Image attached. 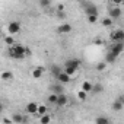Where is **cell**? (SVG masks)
Returning <instances> with one entry per match:
<instances>
[{
	"mask_svg": "<svg viewBox=\"0 0 124 124\" xmlns=\"http://www.w3.org/2000/svg\"><path fill=\"white\" fill-rule=\"evenodd\" d=\"M31 54V51H29V48H26L25 45H21V44H13V45H10V48H9V55L12 57V58H16V60H22V58H25L26 55H29Z\"/></svg>",
	"mask_w": 124,
	"mask_h": 124,
	"instance_id": "1",
	"label": "cell"
},
{
	"mask_svg": "<svg viewBox=\"0 0 124 124\" xmlns=\"http://www.w3.org/2000/svg\"><path fill=\"white\" fill-rule=\"evenodd\" d=\"M109 38H111L112 42H123L124 41V31L123 29H115V31L111 32Z\"/></svg>",
	"mask_w": 124,
	"mask_h": 124,
	"instance_id": "2",
	"label": "cell"
},
{
	"mask_svg": "<svg viewBox=\"0 0 124 124\" xmlns=\"http://www.w3.org/2000/svg\"><path fill=\"white\" fill-rule=\"evenodd\" d=\"M109 51H111L114 55H117V57H118V55L124 51V42H112V45H111Z\"/></svg>",
	"mask_w": 124,
	"mask_h": 124,
	"instance_id": "3",
	"label": "cell"
},
{
	"mask_svg": "<svg viewBox=\"0 0 124 124\" xmlns=\"http://www.w3.org/2000/svg\"><path fill=\"white\" fill-rule=\"evenodd\" d=\"M8 31H9V34H10V35L19 34V32H21V23H19V22H16V21L10 22V23H9V26H8Z\"/></svg>",
	"mask_w": 124,
	"mask_h": 124,
	"instance_id": "4",
	"label": "cell"
},
{
	"mask_svg": "<svg viewBox=\"0 0 124 124\" xmlns=\"http://www.w3.org/2000/svg\"><path fill=\"white\" fill-rule=\"evenodd\" d=\"M64 67H70V69L78 70L80 67V60L79 58H70V60H67L66 63H64Z\"/></svg>",
	"mask_w": 124,
	"mask_h": 124,
	"instance_id": "5",
	"label": "cell"
},
{
	"mask_svg": "<svg viewBox=\"0 0 124 124\" xmlns=\"http://www.w3.org/2000/svg\"><path fill=\"white\" fill-rule=\"evenodd\" d=\"M55 78H57V80H58L60 83H63V85H66V83H69V82H70V79H72V76H70L69 73H66L64 70H63V72H61V73H58V75H57Z\"/></svg>",
	"mask_w": 124,
	"mask_h": 124,
	"instance_id": "6",
	"label": "cell"
},
{
	"mask_svg": "<svg viewBox=\"0 0 124 124\" xmlns=\"http://www.w3.org/2000/svg\"><path fill=\"white\" fill-rule=\"evenodd\" d=\"M73 29V26L70 23H61L57 26V34H70Z\"/></svg>",
	"mask_w": 124,
	"mask_h": 124,
	"instance_id": "7",
	"label": "cell"
},
{
	"mask_svg": "<svg viewBox=\"0 0 124 124\" xmlns=\"http://www.w3.org/2000/svg\"><path fill=\"white\" fill-rule=\"evenodd\" d=\"M38 107H39V105H38L37 102H34V101H32V102H28V104H26L25 109H26V112H28V114L35 115V114H38Z\"/></svg>",
	"mask_w": 124,
	"mask_h": 124,
	"instance_id": "8",
	"label": "cell"
},
{
	"mask_svg": "<svg viewBox=\"0 0 124 124\" xmlns=\"http://www.w3.org/2000/svg\"><path fill=\"white\" fill-rule=\"evenodd\" d=\"M120 16H121V9H120L117 5L109 9V18H111V19H118Z\"/></svg>",
	"mask_w": 124,
	"mask_h": 124,
	"instance_id": "9",
	"label": "cell"
},
{
	"mask_svg": "<svg viewBox=\"0 0 124 124\" xmlns=\"http://www.w3.org/2000/svg\"><path fill=\"white\" fill-rule=\"evenodd\" d=\"M67 96L64 95V93H58V98H57V105L58 107H64L66 104H67Z\"/></svg>",
	"mask_w": 124,
	"mask_h": 124,
	"instance_id": "10",
	"label": "cell"
},
{
	"mask_svg": "<svg viewBox=\"0 0 124 124\" xmlns=\"http://www.w3.org/2000/svg\"><path fill=\"white\" fill-rule=\"evenodd\" d=\"M42 73H44V69L42 67H35L32 70V78L34 79H41L42 78Z\"/></svg>",
	"mask_w": 124,
	"mask_h": 124,
	"instance_id": "11",
	"label": "cell"
},
{
	"mask_svg": "<svg viewBox=\"0 0 124 124\" xmlns=\"http://www.w3.org/2000/svg\"><path fill=\"white\" fill-rule=\"evenodd\" d=\"M12 121L13 123H16V124H21V123H26V118L23 117V115H21V114H13V117H12Z\"/></svg>",
	"mask_w": 124,
	"mask_h": 124,
	"instance_id": "12",
	"label": "cell"
},
{
	"mask_svg": "<svg viewBox=\"0 0 124 124\" xmlns=\"http://www.w3.org/2000/svg\"><path fill=\"white\" fill-rule=\"evenodd\" d=\"M123 105H124L123 99H118V101H114V102H112L111 108H112L114 111H121V109H123Z\"/></svg>",
	"mask_w": 124,
	"mask_h": 124,
	"instance_id": "13",
	"label": "cell"
},
{
	"mask_svg": "<svg viewBox=\"0 0 124 124\" xmlns=\"http://www.w3.org/2000/svg\"><path fill=\"white\" fill-rule=\"evenodd\" d=\"M92 86H93V85H92V83H91L89 80H85V82L82 83L80 89H83L85 92H88V93H89V92H92Z\"/></svg>",
	"mask_w": 124,
	"mask_h": 124,
	"instance_id": "14",
	"label": "cell"
},
{
	"mask_svg": "<svg viewBox=\"0 0 124 124\" xmlns=\"http://www.w3.org/2000/svg\"><path fill=\"white\" fill-rule=\"evenodd\" d=\"M85 10H86V15H98V9L95 5H89Z\"/></svg>",
	"mask_w": 124,
	"mask_h": 124,
	"instance_id": "15",
	"label": "cell"
},
{
	"mask_svg": "<svg viewBox=\"0 0 124 124\" xmlns=\"http://www.w3.org/2000/svg\"><path fill=\"white\" fill-rule=\"evenodd\" d=\"M57 98H58V93L53 92L51 95H48L47 101H48V104H54V105H57Z\"/></svg>",
	"mask_w": 124,
	"mask_h": 124,
	"instance_id": "16",
	"label": "cell"
},
{
	"mask_svg": "<svg viewBox=\"0 0 124 124\" xmlns=\"http://www.w3.org/2000/svg\"><path fill=\"white\" fill-rule=\"evenodd\" d=\"M102 91H104L102 83H93V86H92V92L93 93H101Z\"/></svg>",
	"mask_w": 124,
	"mask_h": 124,
	"instance_id": "17",
	"label": "cell"
},
{
	"mask_svg": "<svg viewBox=\"0 0 124 124\" xmlns=\"http://www.w3.org/2000/svg\"><path fill=\"white\" fill-rule=\"evenodd\" d=\"M13 79V73L12 72H3L2 73V80L8 82V80H12Z\"/></svg>",
	"mask_w": 124,
	"mask_h": 124,
	"instance_id": "18",
	"label": "cell"
},
{
	"mask_svg": "<svg viewBox=\"0 0 124 124\" xmlns=\"http://www.w3.org/2000/svg\"><path fill=\"white\" fill-rule=\"evenodd\" d=\"M115 60H117V55H114L111 51H108V54H107V57H105V61L109 64V63H114Z\"/></svg>",
	"mask_w": 124,
	"mask_h": 124,
	"instance_id": "19",
	"label": "cell"
},
{
	"mask_svg": "<svg viewBox=\"0 0 124 124\" xmlns=\"http://www.w3.org/2000/svg\"><path fill=\"white\" fill-rule=\"evenodd\" d=\"M112 22H114V19H111V18H105V19H102V21H101L102 26H105V28H109V26L112 25Z\"/></svg>",
	"mask_w": 124,
	"mask_h": 124,
	"instance_id": "20",
	"label": "cell"
},
{
	"mask_svg": "<svg viewBox=\"0 0 124 124\" xmlns=\"http://www.w3.org/2000/svg\"><path fill=\"white\" fill-rule=\"evenodd\" d=\"M95 123L96 124H108L109 118L108 117H98V118H95Z\"/></svg>",
	"mask_w": 124,
	"mask_h": 124,
	"instance_id": "21",
	"label": "cell"
},
{
	"mask_svg": "<svg viewBox=\"0 0 124 124\" xmlns=\"http://www.w3.org/2000/svg\"><path fill=\"white\" fill-rule=\"evenodd\" d=\"M78 98H79V101H86V98H88V92H85L83 89H80V91L78 92Z\"/></svg>",
	"mask_w": 124,
	"mask_h": 124,
	"instance_id": "22",
	"label": "cell"
},
{
	"mask_svg": "<svg viewBox=\"0 0 124 124\" xmlns=\"http://www.w3.org/2000/svg\"><path fill=\"white\" fill-rule=\"evenodd\" d=\"M107 64H108L107 61H99V63L96 64V70H98V72H104V70L107 69Z\"/></svg>",
	"mask_w": 124,
	"mask_h": 124,
	"instance_id": "23",
	"label": "cell"
},
{
	"mask_svg": "<svg viewBox=\"0 0 124 124\" xmlns=\"http://www.w3.org/2000/svg\"><path fill=\"white\" fill-rule=\"evenodd\" d=\"M50 121H51V118H50L48 114H42L41 118H39V123H42V124H48Z\"/></svg>",
	"mask_w": 124,
	"mask_h": 124,
	"instance_id": "24",
	"label": "cell"
},
{
	"mask_svg": "<svg viewBox=\"0 0 124 124\" xmlns=\"http://www.w3.org/2000/svg\"><path fill=\"white\" fill-rule=\"evenodd\" d=\"M61 72H63V70H61V67H60V66H55V64H54V66H51V73H53L54 76H57V75H58V73H61Z\"/></svg>",
	"mask_w": 124,
	"mask_h": 124,
	"instance_id": "25",
	"label": "cell"
},
{
	"mask_svg": "<svg viewBox=\"0 0 124 124\" xmlns=\"http://www.w3.org/2000/svg\"><path fill=\"white\" fill-rule=\"evenodd\" d=\"M51 91H53V92H55V93H63V86L54 85V86H51Z\"/></svg>",
	"mask_w": 124,
	"mask_h": 124,
	"instance_id": "26",
	"label": "cell"
},
{
	"mask_svg": "<svg viewBox=\"0 0 124 124\" xmlns=\"http://www.w3.org/2000/svg\"><path fill=\"white\" fill-rule=\"evenodd\" d=\"M50 5H51V0H39V6H41V8H44V9H45V8H48Z\"/></svg>",
	"mask_w": 124,
	"mask_h": 124,
	"instance_id": "27",
	"label": "cell"
},
{
	"mask_svg": "<svg viewBox=\"0 0 124 124\" xmlns=\"http://www.w3.org/2000/svg\"><path fill=\"white\" fill-rule=\"evenodd\" d=\"M98 21V15H88V22L89 23H95Z\"/></svg>",
	"mask_w": 124,
	"mask_h": 124,
	"instance_id": "28",
	"label": "cell"
},
{
	"mask_svg": "<svg viewBox=\"0 0 124 124\" xmlns=\"http://www.w3.org/2000/svg\"><path fill=\"white\" fill-rule=\"evenodd\" d=\"M5 42H6L8 45H13V44H15V39H13V37H12V35H9V37H6V38H5Z\"/></svg>",
	"mask_w": 124,
	"mask_h": 124,
	"instance_id": "29",
	"label": "cell"
},
{
	"mask_svg": "<svg viewBox=\"0 0 124 124\" xmlns=\"http://www.w3.org/2000/svg\"><path fill=\"white\" fill-rule=\"evenodd\" d=\"M42 114H47V107L45 105H39L38 107V115H42Z\"/></svg>",
	"mask_w": 124,
	"mask_h": 124,
	"instance_id": "30",
	"label": "cell"
},
{
	"mask_svg": "<svg viewBox=\"0 0 124 124\" xmlns=\"http://www.w3.org/2000/svg\"><path fill=\"white\" fill-rule=\"evenodd\" d=\"M64 72H66V73H69L70 76H73V75L76 73V70H75V69H70V67H64Z\"/></svg>",
	"mask_w": 124,
	"mask_h": 124,
	"instance_id": "31",
	"label": "cell"
},
{
	"mask_svg": "<svg viewBox=\"0 0 124 124\" xmlns=\"http://www.w3.org/2000/svg\"><path fill=\"white\" fill-rule=\"evenodd\" d=\"M64 10V6L63 5H58V8H57V12H63Z\"/></svg>",
	"mask_w": 124,
	"mask_h": 124,
	"instance_id": "32",
	"label": "cell"
},
{
	"mask_svg": "<svg viewBox=\"0 0 124 124\" xmlns=\"http://www.w3.org/2000/svg\"><path fill=\"white\" fill-rule=\"evenodd\" d=\"M112 2H114V3H115V5H117V6H118V5H120V3H123V2H124V0H112Z\"/></svg>",
	"mask_w": 124,
	"mask_h": 124,
	"instance_id": "33",
	"label": "cell"
},
{
	"mask_svg": "<svg viewBox=\"0 0 124 124\" xmlns=\"http://www.w3.org/2000/svg\"><path fill=\"white\" fill-rule=\"evenodd\" d=\"M121 99H123V102H124V96H123V98H121Z\"/></svg>",
	"mask_w": 124,
	"mask_h": 124,
	"instance_id": "34",
	"label": "cell"
}]
</instances>
